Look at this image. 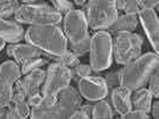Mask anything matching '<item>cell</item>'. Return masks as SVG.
<instances>
[{
	"label": "cell",
	"instance_id": "1",
	"mask_svg": "<svg viewBox=\"0 0 159 119\" xmlns=\"http://www.w3.org/2000/svg\"><path fill=\"white\" fill-rule=\"evenodd\" d=\"M158 66L159 56L156 53L141 55L119 70V86L131 92L144 88Z\"/></svg>",
	"mask_w": 159,
	"mask_h": 119
},
{
	"label": "cell",
	"instance_id": "2",
	"mask_svg": "<svg viewBox=\"0 0 159 119\" xmlns=\"http://www.w3.org/2000/svg\"><path fill=\"white\" fill-rule=\"evenodd\" d=\"M24 38L27 44L36 46L44 54L53 57L61 56L68 50V40L64 32L57 25L30 26Z\"/></svg>",
	"mask_w": 159,
	"mask_h": 119
},
{
	"label": "cell",
	"instance_id": "3",
	"mask_svg": "<svg viewBox=\"0 0 159 119\" xmlns=\"http://www.w3.org/2000/svg\"><path fill=\"white\" fill-rule=\"evenodd\" d=\"M63 32L66 40L70 42V51L77 57L89 53L92 37H89L88 21L82 10L74 8L64 16Z\"/></svg>",
	"mask_w": 159,
	"mask_h": 119
},
{
	"label": "cell",
	"instance_id": "4",
	"mask_svg": "<svg viewBox=\"0 0 159 119\" xmlns=\"http://www.w3.org/2000/svg\"><path fill=\"white\" fill-rule=\"evenodd\" d=\"M83 100L80 92L73 86H68L58 94L57 102L52 106L42 105L31 110L30 119H68L79 111Z\"/></svg>",
	"mask_w": 159,
	"mask_h": 119
},
{
	"label": "cell",
	"instance_id": "5",
	"mask_svg": "<svg viewBox=\"0 0 159 119\" xmlns=\"http://www.w3.org/2000/svg\"><path fill=\"white\" fill-rule=\"evenodd\" d=\"M14 19L21 24H31L32 26L57 25L62 20V14L47 2L24 1L14 13Z\"/></svg>",
	"mask_w": 159,
	"mask_h": 119
},
{
	"label": "cell",
	"instance_id": "6",
	"mask_svg": "<svg viewBox=\"0 0 159 119\" xmlns=\"http://www.w3.org/2000/svg\"><path fill=\"white\" fill-rule=\"evenodd\" d=\"M71 73L70 69L58 63H50L48 67L45 80L42 88L43 95V105L52 106L57 102V98L63 89L70 86Z\"/></svg>",
	"mask_w": 159,
	"mask_h": 119
},
{
	"label": "cell",
	"instance_id": "7",
	"mask_svg": "<svg viewBox=\"0 0 159 119\" xmlns=\"http://www.w3.org/2000/svg\"><path fill=\"white\" fill-rule=\"evenodd\" d=\"M84 7L88 26H90L93 30L103 31L105 29H109L119 17L115 1L92 0L88 1Z\"/></svg>",
	"mask_w": 159,
	"mask_h": 119
},
{
	"label": "cell",
	"instance_id": "8",
	"mask_svg": "<svg viewBox=\"0 0 159 119\" xmlns=\"http://www.w3.org/2000/svg\"><path fill=\"white\" fill-rule=\"evenodd\" d=\"M90 67L93 72H102L112 66L113 38L107 31H98L90 38Z\"/></svg>",
	"mask_w": 159,
	"mask_h": 119
},
{
	"label": "cell",
	"instance_id": "9",
	"mask_svg": "<svg viewBox=\"0 0 159 119\" xmlns=\"http://www.w3.org/2000/svg\"><path fill=\"white\" fill-rule=\"evenodd\" d=\"M143 37L134 32L115 35L113 40V56L119 64H128L141 56Z\"/></svg>",
	"mask_w": 159,
	"mask_h": 119
},
{
	"label": "cell",
	"instance_id": "10",
	"mask_svg": "<svg viewBox=\"0 0 159 119\" xmlns=\"http://www.w3.org/2000/svg\"><path fill=\"white\" fill-rule=\"evenodd\" d=\"M19 66L13 61H6L0 64V107L5 108L11 105L13 88L20 79Z\"/></svg>",
	"mask_w": 159,
	"mask_h": 119
},
{
	"label": "cell",
	"instance_id": "11",
	"mask_svg": "<svg viewBox=\"0 0 159 119\" xmlns=\"http://www.w3.org/2000/svg\"><path fill=\"white\" fill-rule=\"evenodd\" d=\"M80 94L88 101H100L108 95V86L101 76H87L77 82Z\"/></svg>",
	"mask_w": 159,
	"mask_h": 119
},
{
	"label": "cell",
	"instance_id": "12",
	"mask_svg": "<svg viewBox=\"0 0 159 119\" xmlns=\"http://www.w3.org/2000/svg\"><path fill=\"white\" fill-rule=\"evenodd\" d=\"M139 20L144 27L147 38L159 56V18L154 10H140Z\"/></svg>",
	"mask_w": 159,
	"mask_h": 119
},
{
	"label": "cell",
	"instance_id": "13",
	"mask_svg": "<svg viewBox=\"0 0 159 119\" xmlns=\"http://www.w3.org/2000/svg\"><path fill=\"white\" fill-rule=\"evenodd\" d=\"M7 55L13 57L16 60V63L18 64H23L26 61L32 59H39L42 57L44 53L36 48V46L31 45V44H11L7 46Z\"/></svg>",
	"mask_w": 159,
	"mask_h": 119
},
{
	"label": "cell",
	"instance_id": "14",
	"mask_svg": "<svg viewBox=\"0 0 159 119\" xmlns=\"http://www.w3.org/2000/svg\"><path fill=\"white\" fill-rule=\"evenodd\" d=\"M111 100L115 112L124 116L132 111V92L124 87H115L111 92Z\"/></svg>",
	"mask_w": 159,
	"mask_h": 119
},
{
	"label": "cell",
	"instance_id": "15",
	"mask_svg": "<svg viewBox=\"0 0 159 119\" xmlns=\"http://www.w3.org/2000/svg\"><path fill=\"white\" fill-rule=\"evenodd\" d=\"M25 37V31L19 24L0 18V38L5 42L17 43Z\"/></svg>",
	"mask_w": 159,
	"mask_h": 119
},
{
	"label": "cell",
	"instance_id": "16",
	"mask_svg": "<svg viewBox=\"0 0 159 119\" xmlns=\"http://www.w3.org/2000/svg\"><path fill=\"white\" fill-rule=\"evenodd\" d=\"M139 24V17L138 14H121L115 20V23L108 29L107 32L111 35H118V33L132 32L134 31Z\"/></svg>",
	"mask_w": 159,
	"mask_h": 119
},
{
	"label": "cell",
	"instance_id": "17",
	"mask_svg": "<svg viewBox=\"0 0 159 119\" xmlns=\"http://www.w3.org/2000/svg\"><path fill=\"white\" fill-rule=\"evenodd\" d=\"M47 72L43 69H34L32 72L25 75L23 79V83L26 89V97H32L36 94H39V89L42 83H44Z\"/></svg>",
	"mask_w": 159,
	"mask_h": 119
},
{
	"label": "cell",
	"instance_id": "18",
	"mask_svg": "<svg viewBox=\"0 0 159 119\" xmlns=\"http://www.w3.org/2000/svg\"><path fill=\"white\" fill-rule=\"evenodd\" d=\"M152 94L148 88H140L132 94V110L143 111L148 114L152 110Z\"/></svg>",
	"mask_w": 159,
	"mask_h": 119
},
{
	"label": "cell",
	"instance_id": "19",
	"mask_svg": "<svg viewBox=\"0 0 159 119\" xmlns=\"http://www.w3.org/2000/svg\"><path fill=\"white\" fill-rule=\"evenodd\" d=\"M92 119H114L111 105L105 100L98 101L95 105H93Z\"/></svg>",
	"mask_w": 159,
	"mask_h": 119
},
{
	"label": "cell",
	"instance_id": "20",
	"mask_svg": "<svg viewBox=\"0 0 159 119\" xmlns=\"http://www.w3.org/2000/svg\"><path fill=\"white\" fill-rule=\"evenodd\" d=\"M44 55H45L47 57H49V59L55 60V61H56L55 63H58L61 66H64V67H66V68H69V69H71V68L76 67L77 64H80L79 57L74 53H71L70 50H66L63 55L57 56V57H53V56H50V55H47V54H44Z\"/></svg>",
	"mask_w": 159,
	"mask_h": 119
},
{
	"label": "cell",
	"instance_id": "21",
	"mask_svg": "<svg viewBox=\"0 0 159 119\" xmlns=\"http://www.w3.org/2000/svg\"><path fill=\"white\" fill-rule=\"evenodd\" d=\"M19 1L16 0H0V18H6L17 12L19 8Z\"/></svg>",
	"mask_w": 159,
	"mask_h": 119
},
{
	"label": "cell",
	"instance_id": "22",
	"mask_svg": "<svg viewBox=\"0 0 159 119\" xmlns=\"http://www.w3.org/2000/svg\"><path fill=\"white\" fill-rule=\"evenodd\" d=\"M44 64H50V63H49V61L47 59H43V57L29 60L25 63L21 64L20 72H21L23 75H27L30 72H32L34 69H40V67H43Z\"/></svg>",
	"mask_w": 159,
	"mask_h": 119
},
{
	"label": "cell",
	"instance_id": "23",
	"mask_svg": "<svg viewBox=\"0 0 159 119\" xmlns=\"http://www.w3.org/2000/svg\"><path fill=\"white\" fill-rule=\"evenodd\" d=\"M70 73H71V79L77 80V82H79L81 79L90 76L92 73H93V69H92V67L88 66V64H81L80 63L76 67H74V68L70 69Z\"/></svg>",
	"mask_w": 159,
	"mask_h": 119
},
{
	"label": "cell",
	"instance_id": "24",
	"mask_svg": "<svg viewBox=\"0 0 159 119\" xmlns=\"http://www.w3.org/2000/svg\"><path fill=\"white\" fill-rule=\"evenodd\" d=\"M148 91L151 92L153 98L159 99V66L153 72L151 78L148 80Z\"/></svg>",
	"mask_w": 159,
	"mask_h": 119
},
{
	"label": "cell",
	"instance_id": "25",
	"mask_svg": "<svg viewBox=\"0 0 159 119\" xmlns=\"http://www.w3.org/2000/svg\"><path fill=\"white\" fill-rule=\"evenodd\" d=\"M51 4H52L53 8L57 12H60L61 14H64V16L66 13H69L71 10H74L73 1H68V0H53Z\"/></svg>",
	"mask_w": 159,
	"mask_h": 119
},
{
	"label": "cell",
	"instance_id": "26",
	"mask_svg": "<svg viewBox=\"0 0 159 119\" xmlns=\"http://www.w3.org/2000/svg\"><path fill=\"white\" fill-rule=\"evenodd\" d=\"M124 12L125 14H139L140 6L139 1L133 0V1H125V6H124Z\"/></svg>",
	"mask_w": 159,
	"mask_h": 119
},
{
	"label": "cell",
	"instance_id": "27",
	"mask_svg": "<svg viewBox=\"0 0 159 119\" xmlns=\"http://www.w3.org/2000/svg\"><path fill=\"white\" fill-rule=\"evenodd\" d=\"M120 119H150V117L147 113L143 112V111L132 110L124 116H120Z\"/></svg>",
	"mask_w": 159,
	"mask_h": 119
},
{
	"label": "cell",
	"instance_id": "28",
	"mask_svg": "<svg viewBox=\"0 0 159 119\" xmlns=\"http://www.w3.org/2000/svg\"><path fill=\"white\" fill-rule=\"evenodd\" d=\"M103 79H105V81H106L108 88H109V87L115 88V87H118V83H119V72L108 73Z\"/></svg>",
	"mask_w": 159,
	"mask_h": 119
},
{
	"label": "cell",
	"instance_id": "29",
	"mask_svg": "<svg viewBox=\"0 0 159 119\" xmlns=\"http://www.w3.org/2000/svg\"><path fill=\"white\" fill-rule=\"evenodd\" d=\"M16 107V110L19 112V114L21 117H24V118H26L27 117H30V114H31V110H30V106L27 104L26 101H24V102H20L18 105H14Z\"/></svg>",
	"mask_w": 159,
	"mask_h": 119
},
{
	"label": "cell",
	"instance_id": "30",
	"mask_svg": "<svg viewBox=\"0 0 159 119\" xmlns=\"http://www.w3.org/2000/svg\"><path fill=\"white\" fill-rule=\"evenodd\" d=\"M43 95H40V94H36V95H32V97H29L27 98V104L30 107H32V108H37V107H39V106L43 105Z\"/></svg>",
	"mask_w": 159,
	"mask_h": 119
},
{
	"label": "cell",
	"instance_id": "31",
	"mask_svg": "<svg viewBox=\"0 0 159 119\" xmlns=\"http://www.w3.org/2000/svg\"><path fill=\"white\" fill-rule=\"evenodd\" d=\"M159 5V0H141L139 1L140 10H153Z\"/></svg>",
	"mask_w": 159,
	"mask_h": 119
},
{
	"label": "cell",
	"instance_id": "32",
	"mask_svg": "<svg viewBox=\"0 0 159 119\" xmlns=\"http://www.w3.org/2000/svg\"><path fill=\"white\" fill-rule=\"evenodd\" d=\"M5 119H26V118L21 117L19 114V112L16 110L14 106H10L8 110L6 111V117H5Z\"/></svg>",
	"mask_w": 159,
	"mask_h": 119
},
{
	"label": "cell",
	"instance_id": "33",
	"mask_svg": "<svg viewBox=\"0 0 159 119\" xmlns=\"http://www.w3.org/2000/svg\"><path fill=\"white\" fill-rule=\"evenodd\" d=\"M13 91H14V93H19V94H23V95L26 97V89H25V86H24V83H23V80L19 79L16 82Z\"/></svg>",
	"mask_w": 159,
	"mask_h": 119
},
{
	"label": "cell",
	"instance_id": "34",
	"mask_svg": "<svg viewBox=\"0 0 159 119\" xmlns=\"http://www.w3.org/2000/svg\"><path fill=\"white\" fill-rule=\"evenodd\" d=\"M68 119H92V117L88 116V114H86L84 112H82L81 110H79V111L74 112Z\"/></svg>",
	"mask_w": 159,
	"mask_h": 119
},
{
	"label": "cell",
	"instance_id": "35",
	"mask_svg": "<svg viewBox=\"0 0 159 119\" xmlns=\"http://www.w3.org/2000/svg\"><path fill=\"white\" fill-rule=\"evenodd\" d=\"M25 95H23V94H19V93H13V95H12V101H11V104H13L14 105H18L20 102H24L25 101Z\"/></svg>",
	"mask_w": 159,
	"mask_h": 119
},
{
	"label": "cell",
	"instance_id": "36",
	"mask_svg": "<svg viewBox=\"0 0 159 119\" xmlns=\"http://www.w3.org/2000/svg\"><path fill=\"white\" fill-rule=\"evenodd\" d=\"M153 119H159V101H156L152 104V110H151Z\"/></svg>",
	"mask_w": 159,
	"mask_h": 119
},
{
	"label": "cell",
	"instance_id": "37",
	"mask_svg": "<svg viewBox=\"0 0 159 119\" xmlns=\"http://www.w3.org/2000/svg\"><path fill=\"white\" fill-rule=\"evenodd\" d=\"M82 112H84L88 116H90L92 117V112H93V105H90V104H83V105L81 106V108H80Z\"/></svg>",
	"mask_w": 159,
	"mask_h": 119
},
{
	"label": "cell",
	"instance_id": "38",
	"mask_svg": "<svg viewBox=\"0 0 159 119\" xmlns=\"http://www.w3.org/2000/svg\"><path fill=\"white\" fill-rule=\"evenodd\" d=\"M5 117H6V111H5V108L0 107V119H5Z\"/></svg>",
	"mask_w": 159,
	"mask_h": 119
},
{
	"label": "cell",
	"instance_id": "39",
	"mask_svg": "<svg viewBox=\"0 0 159 119\" xmlns=\"http://www.w3.org/2000/svg\"><path fill=\"white\" fill-rule=\"evenodd\" d=\"M74 5H77V6H86L87 1H79V0H77V1L74 2Z\"/></svg>",
	"mask_w": 159,
	"mask_h": 119
},
{
	"label": "cell",
	"instance_id": "40",
	"mask_svg": "<svg viewBox=\"0 0 159 119\" xmlns=\"http://www.w3.org/2000/svg\"><path fill=\"white\" fill-rule=\"evenodd\" d=\"M4 45H5V40H1V38H0V50H1L2 48H4Z\"/></svg>",
	"mask_w": 159,
	"mask_h": 119
},
{
	"label": "cell",
	"instance_id": "41",
	"mask_svg": "<svg viewBox=\"0 0 159 119\" xmlns=\"http://www.w3.org/2000/svg\"><path fill=\"white\" fill-rule=\"evenodd\" d=\"M114 119H120V118H114Z\"/></svg>",
	"mask_w": 159,
	"mask_h": 119
},
{
	"label": "cell",
	"instance_id": "42",
	"mask_svg": "<svg viewBox=\"0 0 159 119\" xmlns=\"http://www.w3.org/2000/svg\"><path fill=\"white\" fill-rule=\"evenodd\" d=\"M150 119H151V118H150Z\"/></svg>",
	"mask_w": 159,
	"mask_h": 119
},
{
	"label": "cell",
	"instance_id": "43",
	"mask_svg": "<svg viewBox=\"0 0 159 119\" xmlns=\"http://www.w3.org/2000/svg\"><path fill=\"white\" fill-rule=\"evenodd\" d=\"M158 101H159V100H158Z\"/></svg>",
	"mask_w": 159,
	"mask_h": 119
}]
</instances>
